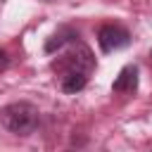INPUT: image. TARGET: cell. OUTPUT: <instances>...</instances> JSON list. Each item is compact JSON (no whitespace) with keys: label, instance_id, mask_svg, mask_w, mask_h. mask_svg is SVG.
<instances>
[{"label":"cell","instance_id":"1","mask_svg":"<svg viewBox=\"0 0 152 152\" xmlns=\"http://www.w3.org/2000/svg\"><path fill=\"white\" fill-rule=\"evenodd\" d=\"M50 69L64 93H78L86 88V83L95 69V57L88 45L71 40V45L52 59Z\"/></svg>","mask_w":152,"mask_h":152},{"label":"cell","instance_id":"2","mask_svg":"<svg viewBox=\"0 0 152 152\" xmlns=\"http://www.w3.org/2000/svg\"><path fill=\"white\" fill-rule=\"evenodd\" d=\"M40 112L31 102H10L0 109V124L14 135H28L38 128Z\"/></svg>","mask_w":152,"mask_h":152},{"label":"cell","instance_id":"3","mask_svg":"<svg viewBox=\"0 0 152 152\" xmlns=\"http://www.w3.org/2000/svg\"><path fill=\"white\" fill-rule=\"evenodd\" d=\"M97 40H100V48H102L104 52H112V50H119V48L128 45L131 36H128V31H126L124 26H119V24H104V26L100 28V33H97Z\"/></svg>","mask_w":152,"mask_h":152},{"label":"cell","instance_id":"4","mask_svg":"<svg viewBox=\"0 0 152 152\" xmlns=\"http://www.w3.org/2000/svg\"><path fill=\"white\" fill-rule=\"evenodd\" d=\"M135 88H138V66L135 64H126L119 71L116 81L112 83V90L114 93H121V95H133Z\"/></svg>","mask_w":152,"mask_h":152},{"label":"cell","instance_id":"5","mask_svg":"<svg viewBox=\"0 0 152 152\" xmlns=\"http://www.w3.org/2000/svg\"><path fill=\"white\" fill-rule=\"evenodd\" d=\"M7 66H10V59H7V55L0 50V71H5Z\"/></svg>","mask_w":152,"mask_h":152},{"label":"cell","instance_id":"6","mask_svg":"<svg viewBox=\"0 0 152 152\" xmlns=\"http://www.w3.org/2000/svg\"><path fill=\"white\" fill-rule=\"evenodd\" d=\"M150 59H152V50H150Z\"/></svg>","mask_w":152,"mask_h":152}]
</instances>
